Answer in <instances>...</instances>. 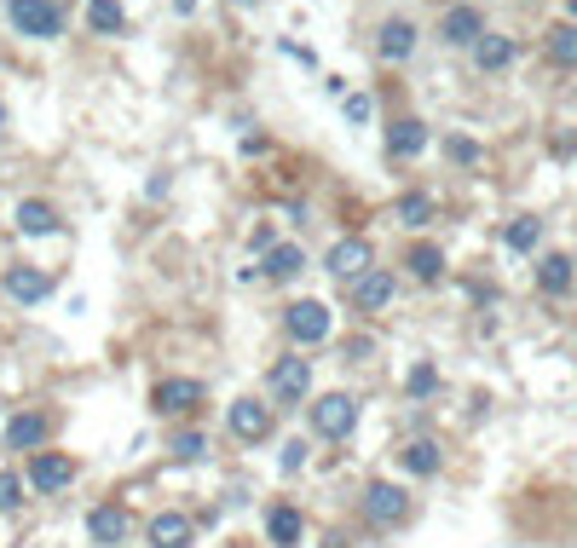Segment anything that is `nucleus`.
I'll use <instances>...</instances> for the list:
<instances>
[{"label":"nucleus","instance_id":"nucleus-1","mask_svg":"<svg viewBox=\"0 0 577 548\" xmlns=\"http://www.w3.org/2000/svg\"><path fill=\"white\" fill-rule=\"evenodd\" d=\"M364 519L375 531H393V526H405L410 519V496H405V485H393V480H375V485H364Z\"/></svg>","mask_w":577,"mask_h":548},{"label":"nucleus","instance_id":"nucleus-2","mask_svg":"<svg viewBox=\"0 0 577 548\" xmlns=\"http://www.w3.org/2000/svg\"><path fill=\"white\" fill-rule=\"evenodd\" d=\"M307 421H312L318 439H346V433L359 428V405H353L346 393H323V398H312Z\"/></svg>","mask_w":577,"mask_h":548},{"label":"nucleus","instance_id":"nucleus-3","mask_svg":"<svg viewBox=\"0 0 577 548\" xmlns=\"http://www.w3.org/2000/svg\"><path fill=\"white\" fill-rule=\"evenodd\" d=\"M7 18H12V30H18V35H35V41L64 35V12H58V0H12Z\"/></svg>","mask_w":577,"mask_h":548},{"label":"nucleus","instance_id":"nucleus-4","mask_svg":"<svg viewBox=\"0 0 577 548\" xmlns=\"http://www.w3.org/2000/svg\"><path fill=\"white\" fill-rule=\"evenodd\" d=\"M284 323H289V335L300 346H318V341H330V323L335 318H330V307H323V301H295Z\"/></svg>","mask_w":577,"mask_h":548},{"label":"nucleus","instance_id":"nucleus-5","mask_svg":"<svg viewBox=\"0 0 577 548\" xmlns=\"http://www.w3.org/2000/svg\"><path fill=\"white\" fill-rule=\"evenodd\" d=\"M128 508L121 503H98V508H87V537L98 542V548H116V542H128Z\"/></svg>","mask_w":577,"mask_h":548},{"label":"nucleus","instance_id":"nucleus-6","mask_svg":"<svg viewBox=\"0 0 577 548\" xmlns=\"http://www.w3.org/2000/svg\"><path fill=\"white\" fill-rule=\"evenodd\" d=\"M30 485L46 491V496L64 491V485H75V462H70L64 451H35V456H30Z\"/></svg>","mask_w":577,"mask_h":548},{"label":"nucleus","instance_id":"nucleus-7","mask_svg":"<svg viewBox=\"0 0 577 548\" xmlns=\"http://www.w3.org/2000/svg\"><path fill=\"white\" fill-rule=\"evenodd\" d=\"M266 387L278 398H307L312 393V358H278V364H271V376H266Z\"/></svg>","mask_w":577,"mask_h":548},{"label":"nucleus","instance_id":"nucleus-8","mask_svg":"<svg viewBox=\"0 0 577 548\" xmlns=\"http://www.w3.org/2000/svg\"><path fill=\"white\" fill-rule=\"evenodd\" d=\"M225 421H232V433L248 439V444H260V439L271 433V410L260 405V398H237V405L225 410Z\"/></svg>","mask_w":577,"mask_h":548},{"label":"nucleus","instance_id":"nucleus-9","mask_svg":"<svg viewBox=\"0 0 577 548\" xmlns=\"http://www.w3.org/2000/svg\"><path fill=\"white\" fill-rule=\"evenodd\" d=\"M145 537H150V548H191L196 519H191V514H157V519L145 526Z\"/></svg>","mask_w":577,"mask_h":548},{"label":"nucleus","instance_id":"nucleus-10","mask_svg":"<svg viewBox=\"0 0 577 548\" xmlns=\"http://www.w3.org/2000/svg\"><path fill=\"white\" fill-rule=\"evenodd\" d=\"M375 53H382L387 64H405L416 53V23L410 18H387L382 23V41H375Z\"/></svg>","mask_w":577,"mask_h":548},{"label":"nucleus","instance_id":"nucleus-11","mask_svg":"<svg viewBox=\"0 0 577 548\" xmlns=\"http://www.w3.org/2000/svg\"><path fill=\"white\" fill-rule=\"evenodd\" d=\"M439 35H445V46H473V41L485 35V18L473 12V7H450L445 23H439Z\"/></svg>","mask_w":577,"mask_h":548},{"label":"nucleus","instance_id":"nucleus-12","mask_svg":"<svg viewBox=\"0 0 577 548\" xmlns=\"http://www.w3.org/2000/svg\"><path fill=\"white\" fill-rule=\"evenodd\" d=\"M323 266H330L335 278H364V271H370V243H364V237H341Z\"/></svg>","mask_w":577,"mask_h":548},{"label":"nucleus","instance_id":"nucleus-13","mask_svg":"<svg viewBox=\"0 0 577 548\" xmlns=\"http://www.w3.org/2000/svg\"><path fill=\"white\" fill-rule=\"evenodd\" d=\"M393 301V271H364V278H353V307L359 312H382Z\"/></svg>","mask_w":577,"mask_h":548},{"label":"nucleus","instance_id":"nucleus-14","mask_svg":"<svg viewBox=\"0 0 577 548\" xmlns=\"http://www.w3.org/2000/svg\"><path fill=\"white\" fill-rule=\"evenodd\" d=\"M196 405H203V382H191V376L157 387V410H162V416H185V410H196Z\"/></svg>","mask_w":577,"mask_h":548},{"label":"nucleus","instance_id":"nucleus-15","mask_svg":"<svg viewBox=\"0 0 577 548\" xmlns=\"http://www.w3.org/2000/svg\"><path fill=\"white\" fill-rule=\"evenodd\" d=\"M46 428H53V421H46L41 410H23V416H12V428H7V444H12V451H41V444H46Z\"/></svg>","mask_w":577,"mask_h":548},{"label":"nucleus","instance_id":"nucleus-16","mask_svg":"<svg viewBox=\"0 0 577 548\" xmlns=\"http://www.w3.org/2000/svg\"><path fill=\"white\" fill-rule=\"evenodd\" d=\"M7 294H12V301H23V307H35V301L53 294V278H46V271H30V266H12L7 271Z\"/></svg>","mask_w":577,"mask_h":548},{"label":"nucleus","instance_id":"nucleus-17","mask_svg":"<svg viewBox=\"0 0 577 548\" xmlns=\"http://www.w3.org/2000/svg\"><path fill=\"white\" fill-rule=\"evenodd\" d=\"M300 531H307V519H300V508H289V503L266 508V537L278 542V548H295V542H300Z\"/></svg>","mask_w":577,"mask_h":548},{"label":"nucleus","instance_id":"nucleus-18","mask_svg":"<svg viewBox=\"0 0 577 548\" xmlns=\"http://www.w3.org/2000/svg\"><path fill=\"white\" fill-rule=\"evenodd\" d=\"M421 144H428V128H421L416 116H398L387 128V151L393 157H421Z\"/></svg>","mask_w":577,"mask_h":548},{"label":"nucleus","instance_id":"nucleus-19","mask_svg":"<svg viewBox=\"0 0 577 548\" xmlns=\"http://www.w3.org/2000/svg\"><path fill=\"white\" fill-rule=\"evenodd\" d=\"M18 232L23 237H53L58 232V208L53 203H35V196H30V203H18Z\"/></svg>","mask_w":577,"mask_h":548},{"label":"nucleus","instance_id":"nucleus-20","mask_svg":"<svg viewBox=\"0 0 577 548\" xmlns=\"http://www.w3.org/2000/svg\"><path fill=\"white\" fill-rule=\"evenodd\" d=\"M473 64H480L485 76L509 69V64H514V41H509V35H480V41H473Z\"/></svg>","mask_w":577,"mask_h":548},{"label":"nucleus","instance_id":"nucleus-21","mask_svg":"<svg viewBox=\"0 0 577 548\" xmlns=\"http://www.w3.org/2000/svg\"><path fill=\"white\" fill-rule=\"evenodd\" d=\"M398 462H405V473H416V480H434L445 456H439V444H434V439H410L405 451H398Z\"/></svg>","mask_w":577,"mask_h":548},{"label":"nucleus","instance_id":"nucleus-22","mask_svg":"<svg viewBox=\"0 0 577 548\" xmlns=\"http://www.w3.org/2000/svg\"><path fill=\"white\" fill-rule=\"evenodd\" d=\"M300 266H307V255H300L295 243H271V248H266V278H271V283L300 278Z\"/></svg>","mask_w":577,"mask_h":548},{"label":"nucleus","instance_id":"nucleus-23","mask_svg":"<svg viewBox=\"0 0 577 548\" xmlns=\"http://www.w3.org/2000/svg\"><path fill=\"white\" fill-rule=\"evenodd\" d=\"M571 278H577V271H571V255H543V260H537V289H543V294H566Z\"/></svg>","mask_w":577,"mask_h":548},{"label":"nucleus","instance_id":"nucleus-24","mask_svg":"<svg viewBox=\"0 0 577 548\" xmlns=\"http://www.w3.org/2000/svg\"><path fill=\"white\" fill-rule=\"evenodd\" d=\"M405 266H410L416 283H439V278H445V255H439L434 243H416L410 255H405Z\"/></svg>","mask_w":577,"mask_h":548},{"label":"nucleus","instance_id":"nucleus-25","mask_svg":"<svg viewBox=\"0 0 577 548\" xmlns=\"http://www.w3.org/2000/svg\"><path fill=\"white\" fill-rule=\"evenodd\" d=\"M87 23L98 35H121V30H128V18H121L116 0H87Z\"/></svg>","mask_w":577,"mask_h":548},{"label":"nucleus","instance_id":"nucleus-26","mask_svg":"<svg viewBox=\"0 0 577 548\" xmlns=\"http://www.w3.org/2000/svg\"><path fill=\"white\" fill-rule=\"evenodd\" d=\"M548 58H555L560 69H577V23H566V30L548 35Z\"/></svg>","mask_w":577,"mask_h":548},{"label":"nucleus","instance_id":"nucleus-27","mask_svg":"<svg viewBox=\"0 0 577 548\" xmlns=\"http://www.w3.org/2000/svg\"><path fill=\"white\" fill-rule=\"evenodd\" d=\"M398 219H405V226H428V219H434V196L428 191L398 196Z\"/></svg>","mask_w":577,"mask_h":548},{"label":"nucleus","instance_id":"nucleus-28","mask_svg":"<svg viewBox=\"0 0 577 548\" xmlns=\"http://www.w3.org/2000/svg\"><path fill=\"white\" fill-rule=\"evenodd\" d=\"M168 451H173V462H203V451H209V439H203V433H180V439H173V444H168Z\"/></svg>","mask_w":577,"mask_h":548},{"label":"nucleus","instance_id":"nucleus-29","mask_svg":"<svg viewBox=\"0 0 577 548\" xmlns=\"http://www.w3.org/2000/svg\"><path fill=\"white\" fill-rule=\"evenodd\" d=\"M537 237H543L537 219H514V226H509V248H520V255H525V248H537Z\"/></svg>","mask_w":577,"mask_h":548},{"label":"nucleus","instance_id":"nucleus-30","mask_svg":"<svg viewBox=\"0 0 577 548\" xmlns=\"http://www.w3.org/2000/svg\"><path fill=\"white\" fill-rule=\"evenodd\" d=\"M341 110H346V121H353V128H364V121L375 116V98H370V93H346Z\"/></svg>","mask_w":577,"mask_h":548},{"label":"nucleus","instance_id":"nucleus-31","mask_svg":"<svg viewBox=\"0 0 577 548\" xmlns=\"http://www.w3.org/2000/svg\"><path fill=\"white\" fill-rule=\"evenodd\" d=\"M18 503H23V480L18 473H0V514H18Z\"/></svg>","mask_w":577,"mask_h":548},{"label":"nucleus","instance_id":"nucleus-32","mask_svg":"<svg viewBox=\"0 0 577 548\" xmlns=\"http://www.w3.org/2000/svg\"><path fill=\"white\" fill-rule=\"evenodd\" d=\"M434 387H439V376H434V364H416V369H410V393L421 398V393H434Z\"/></svg>","mask_w":577,"mask_h":548},{"label":"nucleus","instance_id":"nucleus-33","mask_svg":"<svg viewBox=\"0 0 577 548\" xmlns=\"http://www.w3.org/2000/svg\"><path fill=\"white\" fill-rule=\"evenodd\" d=\"M300 468H307V439L284 444V473H300Z\"/></svg>","mask_w":577,"mask_h":548},{"label":"nucleus","instance_id":"nucleus-34","mask_svg":"<svg viewBox=\"0 0 577 548\" xmlns=\"http://www.w3.org/2000/svg\"><path fill=\"white\" fill-rule=\"evenodd\" d=\"M445 157H457V162H480V144H473V139H450V144H445Z\"/></svg>","mask_w":577,"mask_h":548},{"label":"nucleus","instance_id":"nucleus-35","mask_svg":"<svg viewBox=\"0 0 577 548\" xmlns=\"http://www.w3.org/2000/svg\"><path fill=\"white\" fill-rule=\"evenodd\" d=\"M173 7H180V12H196V0H173Z\"/></svg>","mask_w":577,"mask_h":548},{"label":"nucleus","instance_id":"nucleus-36","mask_svg":"<svg viewBox=\"0 0 577 548\" xmlns=\"http://www.w3.org/2000/svg\"><path fill=\"white\" fill-rule=\"evenodd\" d=\"M571 18H577V0H571Z\"/></svg>","mask_w":577,"mask_h":548}]
</instances>
